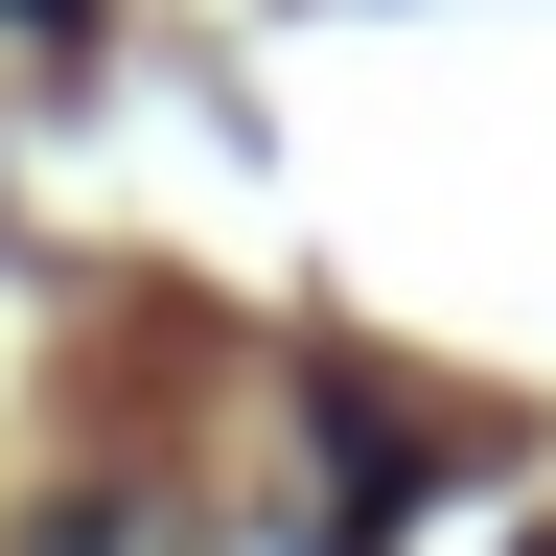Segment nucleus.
Listing matches in <instances>:
<instances>
[{"mask_svg": "<svg viewBox=\"0 0 556 556\" xmlns=\"http://www.w3.org/2000/svg\"><path fill=\"white\" fill-rule=\"evenodd\" d=\"M47 556H186V510H163V486H116V510H70Z\"/></svg>", "mask_w": 556, "mask_h": 556, "instance_id": "nucleus-1", "label": "nucleus"}, {"mask_svg": "<svg viewBox=\"0 0 556 556\" xmlns=\"http://www.w3.org/2000/svg\"><path fill=\"white\" fill-rule=\"evenodd\" d=\"M533 556H556V533H533Z\"/></svg>", "mask_w": 556, "mask_h": 556, "instance_id": "nucleus-2", "label": "nucleus"}]
</instances>
